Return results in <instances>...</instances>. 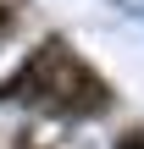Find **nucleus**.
<instances>
[{"mask_svg": "<svg viewBox=\"0 0 144 149\" xmlns=\"http://www.w3.org/2000/svg\"><path fill=\"white\" fill-rule=\"evenodd\" d=\"M72 61H78V55H72V44H67L61 33H39V39L0 72V111H39V105L55 94V83L67 77Z\"/></svg>", "mask_w": 144, "mask_h": 149, "instance_id": "obj_1", "label": "nucleus"}, {"mask_svg": "<svg viewBox=\"0 0 144 149\" xmlns=\"http://www.w3.org/2000/svg\"><path fill=\"white\" fill-rule=\"evenodd\" d=\"M111 111H117V88H111L94 66L72 61L67 77L55 83V94L39 105V122H44V127H89V122H105Z\"/></svg>", "mask_w": 144, "mask_h": 149, "instance_id": "obj_2", "label": "nucleus"}, {"mask_svg": "<svg viewBox=\"0 0 144 149\" xmlns=\"http://www.w3.org/2000/svg\"><path fill=\"white\" fill-rule=\"evenodd\" d=\"M22 22H28L22 0H0V44H11V39L22 33Z\"/></svg>", "mask_w": 144, "mask_h": 149, "instance_id": "obj_3", "label": "nucleus"}, {"mask_svg": "<svg viewBox=\"0 0 144 149\" xmlns=\"http://www.w3.org/2000/svg\"><path fill=\"white\" fill-rule=\"evenodd\" d=\"M111 149H144V122H122L111 133Z\"/></svg>", "mask_w": 144, "mask_h": 149, "instance_id": "obj_4", "label": "nucleus"}, {"mask_svg": "<svg viewBox=\"0 0 144 149\" xmlns=\"http://www.w3.org/2000/svg\"><path fill=\"white\" fill-rule=\"evenodd\" d=\"M11 149H67V144H61V138H39V133L28 127V133H17V138H11Z\"/></svg>", "mask_w": 144, "mask_h": 149, "instance_id": "obj_5", "label": "nucleus"}]
</instances>
